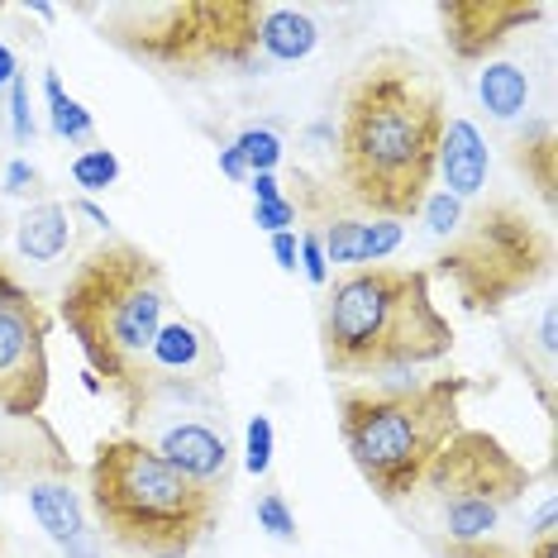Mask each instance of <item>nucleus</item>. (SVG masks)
<instances>
[{
	"instance_id": "393cba45",
	"label": "nucleus",
	"mask_w": 558,
	"mask_h": 558,
	"mask_svg": "<svg viewBox=\"0 0 558 558\" xmlns=\"http://www.w3.org/2000/svg\"><path fill=\"white\" fill-rule=\"evenodd\" d=\"M301 239V272H306L311 287H329V263L320 248V234H296Z\"/></svg>"
},
{
	"instance_id": "c85d7f7f",
	"label": "nucleus",
	"mask_w": 558,
	"mask_h": 558,
	"mask_svg": "<svg viewBox=\"0 0 558 558\" xmlns=\"http://www.w3.org/2000/svg\"><path fill=\"white\" fill-rule=\"evenodd\" d=\"M248 186H253V206L282 201V182H277V172H253V177H248Z\"/></svg>"
},
{
	"instance_id": "39448f33",
	"label": "nucleus",
	"mask_w": 558,
	"mask_h": 558,
	"mask_svg": "<svg viewBox=\"0 0 558 558\" xmlns=\"http://www.w3.org/2000/svg\"><path fill=\"white\" fill-rule=\"evenodd\" d=\"M468 377H435L425 387H383L339 397V435L353 468L387 506L421 492L429 463L463 429Z\"/></svg>"
},
{
	"instance_id": "a878e982",
	"label": "nucleus",
	"mask_w": 558,
	"mask_h": 558,
	"mask_svg": "<svg viewBox=\"0 0 558 558\" xmlns=\"http://www.w3.org/2000/svg\"><path fill=\"white\" fill-rule=\"evenodd\" d=\"M253 225L268 234H287L291 225H296V206L282 196V201H268V206H253Z\"/></svg>"
},
{
	"instance_id": "c9c22d12",
	"label": "nucleus",
	"mask_w": 558,
	"mask_h": 558,
	"mask_svg": "<svg viewBox=\"0 0 558 558\" xmlns=\"http://www.w3.org/2000/svg\"><path fill=\"white\" fill-rule=\"evenodd\" d=\"M530 558H558V539H535V549H530Z\"/></svg>"
},
{
	"instance_id": "f8f14e48",
	"label": "nucleus",
	"mask_w": 558,
	"mask_h": 558,
	"mask_svg": "<svg viewBox=\"0 0 558 558\" xmlns=\"http://www.w3.org/2000/svg\"><path fill=\"white\" fill-rule=\"evenodd\" d=\"M154 449L182 477H192L196 487H206L210 497H220V492L230 487V444H225L220 429H210V425H201V421H182V425L162 429Z\"/></svg>"
},
{
	"instance_id": "bb28decb",
	"label": "nucleus",
	"mask_w": 558,
	"mask_h": 558,
	"mask_svg": "<svg viewBox=\"0 0 558 558\" xmlns=\"http://www.w3.org/2000/svg\"><path fill=\"white\" fill-rule=\"evenodd\" d=\"M39 182H44L39 168H29L24 158H15V162L5 168V192H10V196H29V192H39Z\"/></svg>"
},
{
	"instance_id": "473e14b6",
	"label": "nucleus",
	"mask_w": 558,
	"mask_h": 558,
	"mask_svg": "<svg viewBox=\"0 0 558 558\" xmlns=\"http://www.w3.org/2000/svg\"><path fill=\"white\" fill-rule=\"evenodd\" d=\"M68 558H96V535H92V530H86L82 539L68 544Z\"/></svg>"
},
{
	"instance_id": "f257e3e1",
	"label": "nucleus",
	"mask_w": 558,
	"mask_h": 558,
	"mask_svg": "<svg viewBox=\"0 0 558 558\" xmlns=\"http://www.w3.org/2000/svg\"><path fill=\"white\" fill-rule=\"evenodd\" d=\"M444 100L425 68L401 48L367 58L344 96L339 120V182L359 206L401 220L415 215L435 182Z\"/></svg>"
},
{
	"instance_id": "4be33fe9",
	"label": "nucleus",
	"mask_w": 558,
	"mask_h": 558,
	"mask_svg": "<svg viewBox=\"0 0 558 558\" xmlns=\"http://www.w3.org/2000/svg\"><path fill=\"white\" fill-rule=\"evenodd\" d=\"M244 468L253 477H263L272 468V421L268 415H253L244 425Z\"/></svg>"
},
{
	"instance_id": "9d476101",
	"label": "nucleus",
	"mask_w": 558,
	"mask_h": 558,
	"mask_svg": "<svg viewBox=\"0 0 558 558\" xmlns=\"http://www.w3.org/2000/svg\"><path fill=\"white\" fill-rule=\"evenodd\" d=\"M549 10L544 5H525V0H449L439 5V24H444V44L453 48V58L477 62L487 58L497 44H506L515 29L539 24Z\"/></svg>"
},
{
	"instance_id": "a211bd4d",
	"label": "nucleus",
	"mask_w": 558,
	"mask_h": 558,
	"mask_svg": "<svg viewBox=\"0 0 558 558\" xmlns=\"http://www.w3.org/2000/svg\"><path fill=\"white\" fill-rule=\"evenodd\" d=\"M44 96H48V120H53V134L68 138V144H86L96 134V120L82 100H72L62 92V77L58 72H44Z\"/></svg>"
},
{
	"instance_id": "72a5a7b5",
	"label": "nucleus",
	"mask_w": 558,
	"mask_h": 558,
	"mask_svg": "<svg viewBox=\"0 0 558 558\" xmlns=\"http://www.w3.org/2000/svg\"><path fill=\"white\" fill-rule=\"evenodd\" d=\"M535 535H539V539H549V535H554V501H544V506H539V515H535Z\"/></svg>"
},
{
	"instance_id": "f03ea898",
	"label": "nucleus",
	"mask_w": 558,
	"mask_h": 558,
	"mask_svg": "<svg viewBox=\"0 0 558 558\" xmlns=\"http://www.w3.org/2000/svg\"><path fill=\"white\" fill-rule=\"evenodd\" d=\"M168 272L148 248L116 239L86 253L62 287V320L77 349L92 363V377H106L124 421H144L154 401V359L158 329L168 325Z\"/></svg>"
},
{
	"instance_id": "6ab92c4d",
	"label": "nucleus",
	"mask_w": 558,
	"mask_h": 558,
	"mask_svg": "<svg viewBox=\"0 0 558 558\" xmlns=\"http://www.w3.org/2000/svg\"><path fill=\"white\" fill-rule=\"evenodd\" d=\"M239 158H244L248 177L253 172H277V162H282V138H277V130H268V124H258V130H244L234 138Z\"/></svg>"
},
{
	"instance_id": "ddd939ff",
	"label": "nucleus",
	"mask_w": 558,
	"mask_h": 558,
	"mask_svg": "<svg viewBox=\"0 0 558 558\" xmlns=\"http://www.w3.org/2000/svg\"><path fill=\"white\" fill-rule=\"evenodd\" d=\"M435 172L444 177L439 192H449V196H459V201H473V196L487 192L492 154H487V138L477 134L473 120H444Z\"/></svg>"
},
{
	"instance_id": "f704fd0d",
	"label": "nucleus",
	"mask_w": 558,
	"mask_h": 558,
	"mask_svg": "<svg viewBox=\"0 0 558 558\" xmlns=\"http://www.w3.org/2000/svg\"><path fill=\"white\" fill-rule=\"evenodd\" d=\"M539 349H544V353H554V311H544V315H539Z\"/></svg>"
},
{
	"instance_id": "1a4fd4ad",
	"label": "nucleus",
	"mask_w": 558,
	"mask_h": 558,
	"mask_svg": "<svg viewBox=\"0 0 558 558\" xmlns=\"http://www.w3.org/2000/svg\"><path fill=\"white\" fill-rule=\"evenodd\" d=\"M48 401V315L29 287L0 263V411L34 421Z\"/></svg>"
},
{
	"instance_id": "20e7f679",
	"label": "nucleus",
	"mask_w": 558,
	"mask_h": 558,
	"mask_svg": "<svg viewBox=\"0 0 558 558\" xmlns=\"http://www.w3.org/2000/svg\"><path fill=\"white\" fill-rule=\"evenodd\" d=\"M96 520L120 549L144 558H186L215 525V497L182 477L154 444L120 435L92 459Z\"/></svg>"
},
{
	"instance_id": "4468645a",
	"label": "nucleus",
	"mask_w": 558,
	"mask_h": 558,
	"mask_svg": "<svg viewBox=\"0 0 558 558\" xmlns=\"http://www.w3.org/2000/svg\"><path fill=\"white\" fill-rule=\"evenodd\" d=\"M405 230L397 220H329L320 230L325 263L339 268H377L383 258L401 248Z\"/></svg>"
},
{
	"instance_id": "dca6fc26",
	"label": "nucleus",
	"mask_w": 558,
	"mask_h": 558,
	"mask_svg": "<svg viewBox=\"0 0 558 558\" xmlns=\"http://www.w3.org/2000/svg\"><path fill=\"white\" fill-rule=\"evenodd\" d=\"M29 511H34V520H39V530H48V539L62 544V549H68L72 539L86 535L82 501H77V492H72L62 477L29 482Z\"/></svg>"
},
{
	"instance_id": "5701e85b",
	"label": "nucleus",
	"mask_w": 558,
	"mask_h": 558,
	"mask_svg": "<svg viewBox=\"0 0 558 558\" xmlns=\"http://www.w3.org/2000/svg\"><path fill=\"white\" fill-rule=\"evenodd\" d=\"M258 530H268L277 544H296V515H291V506H287L282 492L258 497Z\"/></svg>"
},
{
	"instance_id": "2f4dec72",
	"label": "nucleus",
	"mask_w": 558,
	"mask_h": 558,
	"mask_svg": "<svg viewBox=\"0 0 558 558\" xmlns=\"http://www.w3.org/2000/svg\"><path fill=\"white\" fill-rule=\"evenodd\" d=\"M20 77V62H15V53H10L5 44H0V86H10Z\"/></svg>"
},
{
	"instance_id": "c756f323",
	"label": "nucleus",
	"mask_w": 558,
	"mask_h": 558,
	"mask_svg": "<svg viewBox=\"0 0 558 558\" xmlns=\"http://www.w3.org/2000/svg\"><path fill=\"white\" fill-rule=\"evenodd\" d=\"M220 172L230 177V182H248V168H244V158H239V148H234V144H225V148H220Z\"/></svg>"
},
{
	"instance_id": "2eb2a0df",
	"label": "nucleus",
	"mask_w": 558,
	"mask_h": 558,
	"mask_svg": "<svg viewBox=\"0 0 558 558\" xmlns=\"http://www.w3.org/2000/svg\"><path fill=\"white\" fill-rule=\"evenodd\" d=\"M72 239V210L62 201H39L20 215L15 225V248L29 263H58Z\"/></svg>"
},
{
	"instance_id": "f3484780",
	"label": "nucleus",
	"mask_w": 558,
	"mask_h": 558,
	"mask_svg": "<svg viewBox=\"0 0 558 558\" xmlns=\"http://www.w3.org/2000/svg\"><path fill=\"white\" fill-rule=\"evenodd\" d=\"M477 96L497 120H515L530 100V77L515 62H487V68L477 72Z\"/></svg>"
},
{
	"instance_id": "b1692460",
	"label": "nucleus",
	"mask_w": 558,
	"mask_h": 558,
	"mask_svg": "<svg viewBox=\"0 0 558 558\" xmlns=\"http://www.w3.org/2000/svg\"><path fill=\"white\" fill-rule=\"evenodd\" d=\"M5 110H10V134L15 144H34V116H29V82L15 77L5 86Z\"/></svg>"
},
{
	"instance_id": "412c9836",
	"label": "nucleus",
	"mask_w": 558,
	"mask_h": 558,
	"mask_svg": "<svg viewBox=\"0 0 558 558\" xmlns=\"http://www.w3.org/2000/svg\"><path fill=\"white\" fill-rule=\"evenodd\" d=\"M520 168H535V186L539 196L549 201L554 196V134L539 130L530 144H520Z\"/></svg>"
},
{
	"instance_id": "9b49d317",
	"label": "nucleus",
	"mask_w": 558,
	"mask_h": 558,
	"mask_svg": "<svg viewBox=\"0 0 558 558\" xmlns=\"http://www.w3.org/2000/svg\"><path fill=\"white\" fill-rule=\"evenodd\" d=\"M148 377H154V397L168 387H196L220 377V349H215L210 329L201 320H168L158 329L154 359H148Z\"/></svg>"
},
{
	"instance_id": "423d86ee",
	"label": "nucleus",
	"mask_w": 558,
	"mask_h": 558,
	"mask_svg": "<svg viewBox=\"0 0 558 558\" xmlns=\"http://www.w3.org/2000/svg\"><path fill=\"white\" fill-rule=\"evenodd\" d=\"M100 20V39L138 62L168 72H258L268 68L263 24L268 0H144V5L86 10Z\"/></svg>"
},
{
	"instance_id": "7ed1b4c3",
	"label": "nucleus",
	"mask_w": 558,
	"mask_h": 558,
	"mask_svg": "<svg viewBox=\"0 0 558 558\" xmlns=\"http://www.w3.org/2000/svg\"><path fill=\"white\" fill-rule=\"evenodd\" d=\"M325 367L339 377L405 373L453 349V329L435 306L425 268H353L320 311Z\"/></svg>"
},
{
	"instance_id": "cd10ccee",
	"label": "nucleus",
	"mask_w": 558,
	"mask_h": 558,
	"mask_svg": "<svg viewBox=\"0 0 558 558\" xmlns=\"http://www.w3.org/2000/svg\"><path fill=\"white\" fill-rule=\"evenodd\" d=\"M272 258H277V268H282V272H296L301 268V239H296V230L272 234Z\"/></svg>"
},
{
	"instance_id": "6e6552de",
	"label": "nucleus",
	"mask_w": 558,
	"mask_h": 558,
	"mask_svg": "<svg viewBox=\"0 0 558 558\" xmlns=\"http://www.w3.org/2000/svg\"><path fill=\"white\" fill-rule=\"evenodd\" d=\"M421 487L435 492L449 544H487L501 515L530 487V468L487 429H459L429 463Z\"/></svg>"
},
{
	"instance_id": "0eeeda50",
	"label": "nucleus",
	"mask_w": 558,
	"mask_h": 558,
	"mask_svg": "<svg viewBox=\"0 0 558 558\" xmlns=\"http://www.w3.org/2000/svg\"><path fill=\"white\" fill-rule=\"evenodd\" d=\"M425 230L439 239V268L459 287L468 311H501L520 296L535 277L549 268V239L520 206H482L468 210V201L449 192H429L421 201Z\"/></svg>"
},
{
	"instance_id": "7c9ffc66",
	"label": "nucleus",
	"mask_w": 558,
	"mask_h": 558,
	"mask_svg": "<svg viewBox=\"0 0 558 558\" xmlns=\"http://www.w3.org/2000/svg\"><path fill=\"white\" fill-rule=\"evenodd\" d=\"M68 210H72V215H86V220H92V225H100V230H110V215L100 210L96 201H86V196H82V201H72Z\"/></svg>"
},
{
	"instance_id": "aec40b11",
	"label": "nucleus",
	"mask_w": 558,
	"mask_h": 558,
	"mask_svg": "<svg viewBox=\"0 0 558 558\" xmlns=\"http://www.w3.org/2000/svg\"><path fill=\"white\" fill-rule=\"evenodd\" d=\"M120 177V158L110 154V148H86V154L72 162V182L82 186V192H106V186H116Z\"/></svg>"
}]
</instances>
